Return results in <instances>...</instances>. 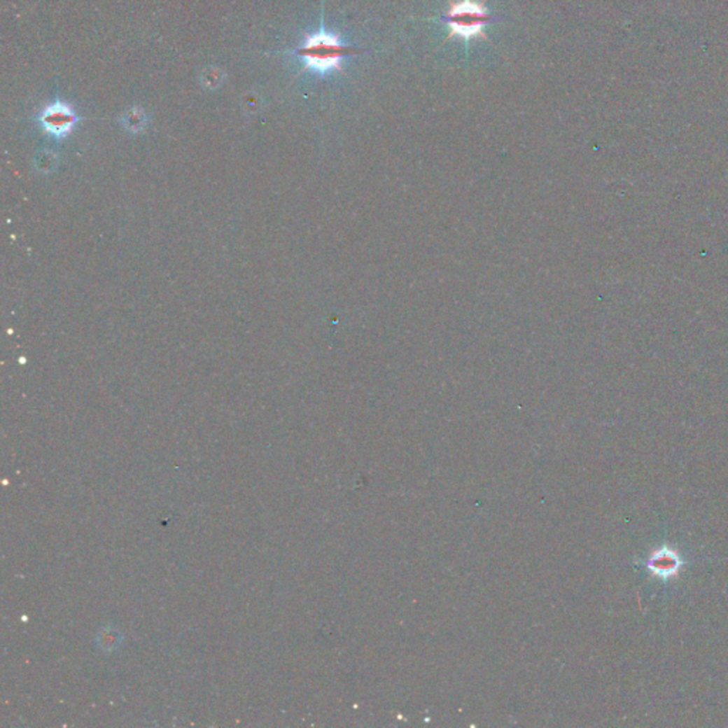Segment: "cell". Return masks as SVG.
I'll return each instance as SVG.
<instances>
[{
	"label": "cell",
	"mask_w": 728,
	"mask_h": 728,
	"mask_svg": "<svg viewBox=\"0 0 728 728\" xmlns=\"http://www.w3.org/2000/svg\"><path fill=\"white\" fill-rule=\"evenodd\" d=\"M351 52L340 43L339 37L323 29L306 37L304 43L295 52L304 66L316 73H328L340 67L343 57Z\"/></svg>",
	"instance_id": "obj_1"
},
{
	"label": "cell",
	"mask_w": 728,
	"mask_h": 728,
	"mask_svg": "<svg viewBox=\"0 0 728 728\" xmlns=\"http://www.w3.org/2000/svg\"><path fill=\"white\" fill-rule=\"evenodd\" d=\"M489 15L482 4L475 0H461L452 4L447 13V24L451 36L474 38L482 36Z\"/></svg>",
	"instance_id": "obj_2"
},
{
	"label": "cell",
	"mask_w": 728,
	"mask_h": 728,
	"mask_svg": "<svg viewBox=\"0 0 728 728\" xmlns=\"http://www.w3.org/2000/svg\"><path fill=\"white\" fill-rule=\"evenodd\" d=\"M37 120L46 134H49L56 140H62L73 131L81 118L69 104L57 99L40 113Z\"/></svg>",
	"instance_id": "obj_3"
},
{
	"label": "cell",
	"mask_w": 728,
	"mask_h": 728,
	"mask_svg": "<svg viewBox=\"0 0 728 728\" xmlns=\"http://www.w3.org/2000/svg\"><path fill=\"white\" fill-rule=\"evenodd\" d=\"M680 565V561L678 558L668 550H663V551H659L650 561V569L657 573L659 576H670L673 575L677 568Z\"/></svg>",
	"instance_id": "obj_4"
}]
</instances>
